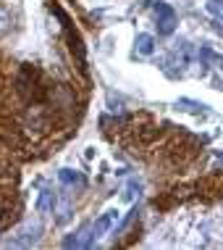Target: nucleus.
<instances>
[{
  "mask_svg": "<svg viewBox=\"0 0 223 250\" xmlns=\"http://www.w3.org/2000/svg\"><path fill=\"white\" fill-rule=\"evenodd\" d=\"M113 219H116V211H111V213H105L103 219H97V224L92 227V234H90V240H94V237H100V234L105 232L108 227L113 224Z\"/></svg>",
  "mask_w": 223,
  "mask_h": 250,
  "instance_id": "obj_1",
  "label": "nucleus"
},
{
  "mask_svg": "<svg viewBox=\"0 0 223 250\" xmlns=\"http://www.w3.org/2000/svg\"><path fill=\"white\" fill-rule=\"evenodd\" d=\"M58 179L63 182V185H79V187L84 185V177H82V174H76V171H71V168L58 171Z\"/></svg>",
  "mask_w": 223,
  "mask_h": 250,
  "instance_id": "obj_2",
  "label": "nucleus"
},
{
  "mask_svg": "<svg viewBox=\"0 0 223 250\" xmlns=\"http://www.w3.org/2000/svg\"><path fill=\"white\" fill-rule=\"evenodd\" d=\"M53 206H56V195L50 190H42L37 198V211H53Z\"/></svg>",
  "mask_w": 223,
  "mask_h": 250,
  "instance_id": "obj_3",
  "label": "nucleus"
},
{
  "mask_svg": "<svg viewBox=\"0 0 223 250\" xmlns=\"http://www.w3.org/2000/svg\"><path fill=\"white\" fill-rule=\"evenodd\" d=\"M152 45H155V42H152L150 35H139V37H137V50L145 53V56H150V53H152Z\"/></svg>",
  "mask_w": 223,
  "mask_h": 250,
  "instance_id": "obj_4",
  "label": "nucleus"
},
{
  "mask_svg": "<svg viewBox=\"0 0 223 250\" xmlns=\"http://www.w3.org/2000/svg\"><path fill=\"white\" fill-rule=\"evenodd\" d=\"M207 11L215 13V16H223V0H210V3H207Z\"/></svg>",
  "mask_w": 223,
  "mask_h": 250,
  "instance_id": "obj_5",
  "label": "nucleus"
},
{
  "mask_svg": "<svg viewBox=\"0 0 223 250\" xmlns=\"http://www.w3.org/2000/svg\"><path fill=\"white\" fill-rule=\"evenodd\" d=\"M155 11H158V13H160V16H163V19H173V11H171V8H168V5H166V3H158V5H155Z\"/></svg>",
  "mask_w": 223,
  "mask_h": 250,
  "instance_id": "obj_6",
  "label": "nucleus"
}]
</instances>
